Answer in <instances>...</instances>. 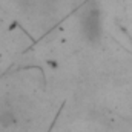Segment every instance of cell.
Returning a JSON list of instances; mask_svg holds the SVG:
<instances>
[{
	"label": "cell",
	"instance_id": "6da1fadb",
	"mask_svg": "<svg viewBox=\"0 0 132 132\" xmlns=\"http://www.w3.org/2000/svg\"><path fill=\"white\" fill-rule=\"evenodd\" d=\"M15 121H17V118L14 117L12 112H9V111H3V112H0V123H2L5 128H9V126L15 125Z\"/></svg>",
	"mask_w": 132,
	"mask_h": 132
}]
</instances>
